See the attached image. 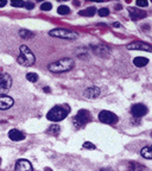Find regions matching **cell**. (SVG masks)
I'll return each instance as SVG.
<instances>
[{
	"mask_svg": "<svg viewBox=\"0 0 152 171\" xmlns=\"http://www.w3.org/2000/svg\"><path fill=\"white\" fill-rule=\"evenodd\" d=\"M74 65H75V62L73 58L63 57L56 62H52V63L49 64L48 69L50 70L51 73H65V71H69V70L73 69Z\"/></svg>",
	"mask_w": 152,
	"mask_h": 171,
	"instance_id": "cell-1",
	"label": "cell"
},
{
	"mask_svg": "<svg viewBox=\"0 0 152 171\" xmlns=\"http://www.w3.org/2000/svg\"><path fill=\"white\" fill-rule=\"evenodd\" d=\"M70 107L68 105H59V106H55L52 107L46 114V119L54 122H58L65 119V116L69 114Z\"/></svg>",
	"mask_w": 152,
	"mask_h": 171,
	"instance_id": "cell-2",
	"label": "cell"
},
{
	"mask_svg": "<svg viewBox=\"0 0 152 171\" xmlns=\"http://www.w3.org/2000/svg\"><path fill=\"white\" fill-rule=\"evenodd\" d=\"M19 56L17 58V62H18L20 65H24V67H31L35 64L36 62V58H35V55L26 45H21L19 48Z\"/></svg>",
	"mask_w": 152,
	"mask_h": 171,
	"instance_id": "cell-3",
	"label": "cell"
},
{
	"mask_svg": "<svg viewBox=\"0 0 152 171\" xmlns=\"http://www.w3.org/2000/svg\"><path fill=\"white\" fill-rule=\"evenodd\" d=\"M90 120H92V116H90L89 111H87V109H80L77 112V114H76V116L73 119V124L75 125L76 128H82Z\"/></svg>",
	"mask_w": 152,
	"mask_h": 171,
	"instance_id": "cell-4",
	"label": "cell"
},
{
	"mask_svg": "<svg viewBox=\"0 0 152 171\" xmlns=\"http://www.w3.org/2000/svg\"><path fill=\"white\" fill-rule=\"evenodd\" d=\"M49 35L52 37L62 38V39H69V40H74L78 37V33L73 30H68V29H55L49 32Z\"/></svg>",
	"mask_w": 152,
	"mask_h": 171,
	"instance_id": "cell-5",
	"label": "cell"
},
{
	"mask_svg": "<svg viewBox=\"0 0 152 171\" xmlns=\"http://www.w3.org/2000/svg\"><path fill=\"white\" fill-rule=\"evenodd\" d=\"M99 120L103 124L113 125L115 122H118V116L111 111H101L99 114Z\"/></svg>",
	"mask_w": 152,
	"mask_h": 171,
	"instance_id": "cell-6",
	"label": "cell"
},
{
	"mask_svg": "<svg viewBox=\"0 0 152 171\" xmlns=\"http://www.w3.org/2000/svg\"><path fill=\"white\" fill-rule=\"evenodd\" d=\"M147 111H149L147 107L143 103H135L131 107V114L135 118H141V116L146 115Z\"/></svg>",
	"mask_w": 152,
	"mask_h": 171,
	"instance_id": "cell-7",
	"label": "cell"
},
{
	"mask_svg": "<svg viewBox=\"0 0 152 171\" xmlns=\"http://www.w3.org/2000/svg\"><path fill=\"white\" fill-rule=\"evenodd\" d=\"M12 86V78L8 74L0 73V92L8 90Z\"/></svg>",
	"mask_w": 152,
	"mask_h": 171,
	"instance_id": "cell-8",
	"label": "cell"
},
{
	"mask_svg": "<svg viewBox=\"0 0 152 171\" xmlns=\"http://www.w3.org/2000/svg\"><path fill=\"white\" fill-rule=\"evenodd\" d=\"M128 50H144L147 52H151L152 46L147 43H143V42H134V43H130L126 45Z\"/></svg>",
	"mask_w": 152,
	"mask_h": 171,
	"instance_id": "cell-9",
	"label": "cell"
},
{
	"mask_svg": "<svg viewBox=\"0 0 152 171\" xmlns=\"http://www.w3.org/2000/svg\"><path fill=\"white\" fill-rule=\"evenodd\" d=\"M14 171H33V168L27 159H19L16 162Z\"/></svg>",
	"mask_w": 152,
	"mask_h": 171,
	"instance_id": "cell-10",
	"label": "cell"
},
{
	"mask_svg": "<svg viewBox=\"0 0 152 171\" xmlns=\"http://www.w3.org/2000/svg\"><path fill=\"white\" fill-rule=\"evenodd\" d=\"M14 103L11 96H7V95H0V109L1 111H6L8 108H11Z\"/></svg>",
	"mask_w": 152,
	"mask_h": 171,
	"instance_id": "cell-11",
	"label": "cell"
},
{
	"mask_svg": "<svg viewBox=\"0 0 152 171\" xmlns=\"http://www.w3.org/2000/svg\"><path fill=\"white\" fill-rule=\"evenodd\" d=\"M8 138L11 140H13V141H20V140L25 139V134L21 131H19V130L13 128V130H11L8 132Z\"/></svg>",
	"mask_w": 152,
	"mask_h": 171,
	"instance_id": "cell-12",
	"label": "cell"
},
{
	"mask_svg": "<svg viewBox=\"0 0 152 171\" xmlns=\"http://www.w3.org/2000/svg\"><path fill=\"white\" fill-rule=\"evenodd\" d=\"M100 88L99 87H89V88L86 89V92H84V96L87 97V99H95V97H97L99 95H100Z\"/></svg>",
	"mask_w": 152,
	"mask_h": 171,
	"instance_id": "cell-13",
	"label": "cell"
},
{
	"mask_svg": "<svg viewBox=\"0 0 152 171\" xmlns=\"http://www.w3.org/2000/svg\"><path fill=\"white\" fill-rule=\"evenodd\" d=\"M128 11H130V17L133 20H139V19L146 17V13L138 10V8H128Z\"/></svg>",
	"mask_w": 152,
	"mask_h": 171,
	"instance_id": "cell-14",
	"label": "cell"
},
{
	"mask_svg": "<svg viewBox=\"0 0 152 171\" xmlns=\"http://www.w3.org/2000/svg\"><path fill=\"white\" fill-rule=\"evenodd\" d=\"M133 64L135 65V67H138V68H141V67H145L149 64V58H146V57H135L134 59H133Z\"/></svg>",
	"mask_w": 152,
	"mask_h": 171,
	"instance_id": "cell-15",
	"label": "cell"
},
{
	"mask_svg": "<svg viewBox=\"0 0 152 171\" xmlns=\"http://www.w3.org/2000/svg\"><path fill=\"white\" fill-rule=\"evenodd\" d=\"M96 12V8L95 7H88L83 11H80V16H83V17H93Z\"/></svg>",
	"mask_w": 152,
	"mask_h": 171,
	"instance_id": "cell-16",
	"label": "cell"
},
{
	"mask_svg": "<svg viewBox=\"0 0 152 171\" xmlns=\"http://www.w3.org/2000/svg\"><path fill=\"white\" fill-rule=\"evenodd\" d=\"M140 153H141V156H143L145 159H151L152 158V150H151L150 146H145V147H143L141 151H140Z\"/></svg>",
	"mask_w": 152,
	"mask_h": 171,
	"instance_id": "cell-17",
	"label": "cell"
},
{
	"mask_svg": "<svg viewBox=\"0 0 152 171\" xmlns=\"http://www.w3.org/2000/svg\"><path fill=\"white\" fill-rule=\"evenodd\" d=\"M19 36L21 38H25V39H30V38L35 37V33L29 30H20L19 31Z\"/></svg>",
	"mask_w": 152,
	"mask_h": 171,
	"instance_id": "cell-18",
	"label": "cell"
},
{
	"mask_svg": "<svg viewBox=\"0 0 152 171\" xmlns=\"http://www.w3.org/2000/svg\"><path fill=\"white\" fill-rule=\"evenodd\" d=\"M59 132H61V127L58 126V125H52V126H50L48 128V133L52 134V135H57Z\"/></svg>",
	"mask_w": 152,
	"mask_h": 171,
	"instance_id": "cell-19",
	"label": "cell"
},
{
	"mask_svg": "<svg viewBox=\"0 0 152 171\" xmlns=\"http://www.w3.org/2000/svg\"><path fill=\"white\" fill-rule=\"evenodd\" d=\"M143 169H144V166L138 164L137 162H131L130 163V171H141Z\"/></svg>",
	"mask_w": 152,
	"mask_h": 171,
	"instance_id": "cell-20",
	"label": "cell"
},
{
	"mask_svg": "<svg viewBox=\"0 0 152 171\" xmlns=\"http://www.w3.org/2000/svg\"><path fill=\"white\" fill-rule=\"evenodd\" d=\"M26 80L30 81V82H37L38 81V75L36 73H27L26 74Z\"/></svg>",
	"mask_w": 152,
	"mask_h": 171,
	"instance_id": "cell-21",
	"label": "cell"
},
{
	"mask_svg": "<svg viewBox=\"0 0 152 171\" xmlns=\"http://www.w3.org/2000/svg\"><path fill=\"white\" fill-rule=\"evenodd\" d=\"M57 12L59 13V14H62V16H64V14H68L70 12V8L67 5H61L57 8Z\"/></svg>",
	"mask_w": 152,
	"mask_h": 171,
	"instance_id": "cell-22",
	"label": "cell"
},
{
	"mask_svg": "<svg viewBox=\"0 0 152 171\" xmlns=\"http://www.w3.org/2000/svg\"><path fill=\"white\" fill-rule=\"evenodd\" d=\"M11 5L14 7H24L25 6V1H21V0H11Z\"/></svg>",
	"mask_w": 152,
	"mask_h": 171,
	"instance_id": "cell-23",
	"label": "cell"
},
{
	"mask_svg": "<svg viewBox=\"0 0 152 171\" xmlns=\"http://www.w3.org/2000/svg\"><path fill=\"white\" fill-rule=\"evenodd\" d=\"M97 13H99L100 17H107L108 14H109V10L106 8V7H102V8H100V10L97 11Z\"/></svg>",
	"mask_w": 152,
	"mask_h": 171,
	"instance_id": "cell-24",
	"label": "cell"
},
{
	"mask_svg": "<svg viewBox=\"0 0 152 171\" xmlns=\"http://www.w3.org/2000/svg\"><path fill=\"white\" fill-rule=\"evenodd\" d=\"M51 8H52V5H51L50 2H48V1H46V2H43V4L40 5V10H42V11H50Z\"/></svg>",
	"mask_w": 152,
	"mask_h": 171,
	"instance_id": "cell-25",
	"label": "cell"
},
{
	"mask_svg": "<svg viewBox=\"0 0 152 171\" xmlns=\"http://www.w3.org/2000/svg\"><path fill=\"white\" fill-rule=\"evenodd\" d=\"M83 149H87V150H95V145L92 144L90 141H84L83 143Z\"/></svg>",
	"mask_w": 152,
	"mask_h": 171,
	"instance_id": "cell-26",
	"label": "cell"
},
{
	"mask_svg": "<svg viewBox=\"0 0 152 171\" xmlns=\"http://www.w3.org/2000/svg\"><path fill=\"white\" fill-rule=\"evenodd\" d=\"M137 5L140 7H146L149 6V2H147V0H137Z\"/></svg>",
	"mask_w": 152,
	"mask_h": 171,
	"instance_id": "cell-27",
	"label": "cell"
},
{
	"mask_svg": "<svg viewBox=\"0 0 152 171\" xmlns=\"http://www.w3.org/2000/svg\"><path fill=\"white\" fill-rule=\"evenodd\" d=\"M25 8H27V10H32L33 7H35V4H32V2H25Z\"/></svg>",
	"mask_w": 152,
	"mask_h": 171,
	"instance_id": "cell-28",
	"label": "cell"
},
{
	"mask_svg": "<svg viewBox=\"0 0 152 171\" xmlns=\"http://www.w3.org/2000/svg\"><path fill=\"white\" fill-rule=\"evenodd\" d=\"M7 4V0H0V7H4Z\"/></svg>",
	"mask_w": 152,
	"mask_h": 171,
	"instance_id": "cell-29",
	"label": "cell"
},
{
	"mask_svg": "<svg viewBox=\"0 0 152 171\" xmlns=\"http://www.w3.org/2000/svg\"><path fill=\"white\" fill-rule=\"evenodd\" d=\"M44 171H52V169H50V168H45Z\"/></svg>",
	"mask_w": 152,
	"mask_h": 171,
	"instance_id": "cell-30",
	"label": "cell"
},
{
	"mask_svg": "<svg viewBox=\"0 0 152 171\" xmlns=\"http://www.w3.org/2000/svg\"><path fill=\"white\" fill-rule=\"evenodd\" d=\"M44 92H50V88H44Z\"/></svg>",
	"mask_w": 152,
	"mask_h": 171,
	"instance_id": "cell-31",
	"label": "cell"
},
{
	"mask_svg": "<svg viewBox=\"0 0 152 171\" xmlns=\"http://www.w3.org/2000/svg\"><path fill=\"white\" fill-rule=\"evenodd\" d=\"M0 164H1V158H0Z\"/></svg>",
	"mask_w": 152,
	"mask_h": 171,
	"instance_id": "cell-32",
	"label": "cell"
}]
</instances>
